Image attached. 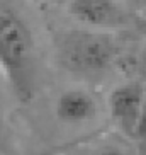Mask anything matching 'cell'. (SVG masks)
Returning <instances> with one entry per match:
<instances>
[{
	"label": "cell",
	"mask_w": 146,
	"mask_h": 155,
	"mask_svg": "<svg viewBox=\"0 0 146 155\" xmlns=\"http://www.w3.org/2000/svg\"><path fill=\"white\" fill-rule=\"evenodd\" d=\"M0 73L24 104L36 92V46L31 28L19 14L0 9Z\"/></svg>",
	"instance_id": "obj_1"
},
{
	"label": "cell",
	"mask_w": 146,
	"mask_h": 155,
	"mask_svg": "<svg viewBox=\"0 0 146 155\" xmlns=\"http://www.w3.org/2000/svg\"><path fill=\"white\" fill-rule=\"evenodd\" d=\"M117 48L107 34L92 31H75L63 38L59 55L63 65L73 72L97 73L109 68Z\"/></svg>",
	"instance_id": "obj_2"
},
{
	"label": "cell",
	"mask_w": 146,
	"mask_h": 155,
	"mask_svg": "<svg viewBox=\"0 0 146 155\" xmlns=\"http://www.w3.org/2000/svg\"><path fill=\"white\" fill-rule=\"evenodd\" d=\"M144 85L139 82H126L114 87L107 97V109L114 124L128 137L136 138V128L141 114Z\"/></svg>",
	"instance_id": "obj_3"
},
{
	"label": "cell",
	"mask_w": 146,
	"mask_h": 155,
	"mask_svg": "<svg viewBox=\"0 0 146 155\" xmlns=\"http://www.w3.org/2000/svg\"><path fill=\"white\" fill-rule=\"evenodd\" d=\"M68 12L80 24L100 31L122 28L128 22V14L117 0H71Z\"/></svg>",
	"instance_id": "obj_4"
},
{
	"label": "cell",
	"mask_w": 146,
	"mask_h": 155,
	"mask_svg": "<svg viewBox=\"0 0 146 155\" xmlns=\"http://www.w3.org/2000/svg\"><path fill=\"white\" fill-rule=\"evenodd\" d=\"M56 116L68 124H82L97 116L99 106L95 97L85 89H68L59 94L56 101Z\"/></svg>",
	"instance_id": "obj_5"
},
{
	"label": "cell",
	"mask_w": 146,
	"mask_h": 155,
	"mask_svg": "<svg viewBox=\"0 0 146 155\" xmlns=\"http://www.w3.org/2000/svg\"><path fill=\"white\" fill-rule=\"evenodd\" d=\"M136 138L146 143V85H144V96H143V106H141V114L136 128Z\"/></svg>",
	"instance_id": "obj_6"
},
{
	"label": "cell",
	"mask_w": 146,
	"mask_h": 155,
	"mask_svg": "<svg viewBox=\"0 0 146 155\" xmlns=\"http://www.w3.org/2000/svg\"><path fill=\"white\" fill-rule=\"evenodd\" d=\"M90 155H128V153H126V150H124L122 147L105 143V145H102V147H99V148H95V150L92 152Z\"/></svg>",
	"instance_id": "obj_7"
}]
</instances>
